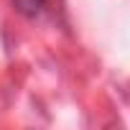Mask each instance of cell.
<instances>
[{
	"instance_id": "1",
	"label": "cell",
	"mask_w": 130,
	"mask_h": 130,
	"mask_svg": "<svg viewBox=\"0 0 130 130\" xmlns=\"http://www.w3.org/2000/svg\"><path fill=\"white\" fill-rule=\"evenodd\" d=\"M13 5H15V10H18L21 15H26V18H36V15L43 10L46 0H13Z\"/></svg>"
}]
</instances>
